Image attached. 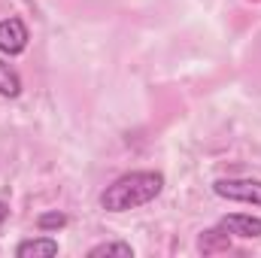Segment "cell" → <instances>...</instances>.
Listing matches in <instances>:
<instances>
[{
  "mask_svg": "<svg viewBox=\"0 0 261 258\" xmlns=\"http://www.w3.org/2000/svg\"><path fill=\"white\" fill-rule=\"evenodd\" d=\"M164 189V176L155 170H134L119 176L113 186H107V192L100 194V207L110 213H125L152 203Z\"/></svg>",
  "mask_w": 261,
  "mask_h": 258,
  "instance_id": "1",
  "label": "cell"
},
{
  "mask_svg": "<svg viewBox=\"0 0 261 258\" xmlns=\"http://www.w3.org/2000/svg\"><path fill=\"white\" fill-rule=\"evenodd\" d=\"M213 192L225 200H240V203H255L261 207V179H219Z\"/></svg>",
  "mask_w": 261,
  "mask_h": 258,
  "instance_id": "2",
  "label": "cell"
},
{
  "mask_svg": "<svg viewBox=\"0 0 261 258\" xmlns=\"http://www.w3.org/2000/svg\"><path fill=\"white\" fill-rule=\"evenodd\" d=\"M28 28L21 18H3L0 21V52L6 55H18L28 49Z\"/></svg>",
  "mask_w": 261,
  "mask_h": 258,
  "instance_id": "3",
  "label": "cell"
},
{
  "mask_svg": "<svg viewBox=\"0 0 261 258\" xmlns=\"http://www.w3.org/2000/svg\"><path fill=\"white\" fill-rule=\"evenodd\" d=\"M228 234L234 237H243V240H252V237H261V219L258 216H246V213H231L219 222Z\"/></svg>",
  "mask_w": 261,
  "mask_h": 258,
  "instance_id": "4",
  "label": "cell"
},
{
  "mask_svg": "<svg viewBox=\"0 0 261 258\" xmlns=\"http://www.w3.org/2000/svg\"><path fill=\"white\" fill-rule=\"evenodd\" d=\"M197 249H200L203 255L228 252V249H231V234H228L222 225H216V228H210V231H203V234H200V240H197Z\"/></svg>",
  "mask_w": 261,
  "mask_h": 258,
  "instance_id": "5",
  "label": "cell"
},
{
  "mask_svg": "<svg viewBox=\"0 0 261 258\" xmlns=\"http://www.w3.org/2000/svg\"><path fill=\"white\" fill-rule=\"evenodd\" d=\"M15 255L18 258H52V255H58V240H52V237L24 240V243H18Z\"/></svg>",
  "mask_w": 261,
  "mask_h": 258,
  "instance_id": "6",
  "label": "cell"
},
{
  "mask_svg": "<svg viewBox=\"0 0 261 258\" xmlns=\"http://www.w3.org/2000/svg\"><path fill=\"white\" fill-rule=\"evenodd\" d=\"M0 94L3 97H18L21 94V79L15 73V67L0 61Z\"/></svg>",
  "mask_w": 261,
  "mask_h": 258,
  "instance_id": "7",
  "label": "cell"
},
{
  "mask_svg": "<svg viewBox=\"0 0 261 258\" xmlns=\"http://www.w3.org/2000/svg\"><path fill=\"white\" fill-rule=\"evenodd\" d=\"M103 255H119V258H134V249L128 243H100V246H91L88 258H103Z\"/></svg>",
  "mask_w": 261,
  "mask_h": 258,
  "instance_id": "8",
  "label": "cell"
},
{
  "mask_svg": "<svg viewBox=\"0 0 261 258\" xmlns=\"http://www.w3.org/2000/svg\"><path fill=\"white\" fill-rule=\"evenodd\" d=\"M64 225H67V216L58 213V210H55V213H43V216L37 219V228H40V231H58V228H64Z\"/></svg>",
  "mask_w": 261,
  "mask_h": 258,
  "instance_id": "9",
  "label": "cell"
},
{
  "mask_svg": "<svg viewBox=\"0 0 261 258\" xmlns=\"http://www.w3.org/2000/svg\"><path fill=\"white\" fill-rule=\"evenodd\" d=\"M6 216H9V210H6V203H3V200H0V225H3V222H6Z\"/></svg>",
  "mask_w": 261,
  "mask_h": 258,
  "instance_id": "10",
  "label": "cell"
}]
</instances>
